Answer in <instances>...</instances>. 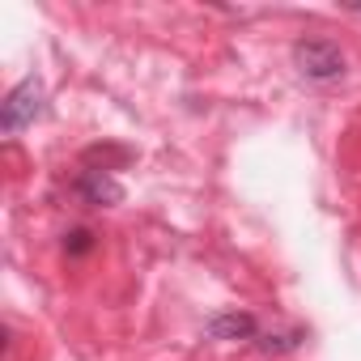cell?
<instances>
[{"instance_id": "obj_5", "label": "cell", "mask_w": 361, "mask_h": 361, "mask_svg": "<svg viewBox=\"0 0 361 361\" xmlns=\"http://www.w3.org/2000/svg\"><path fill=\"white\" fill-rule=\"evenodd\" d=\"M94 251V230H73V234H64V255H73V259H81V255H90Z\"/></svg>"}, {"instance_id": "obj_7", "label": "cell", "mask_w": 361, "mask_h": 361, "mask_svg": "<svg viewBox=\"0 0 361 361\" xmlns=\"http://www.w3.org/2000/svg\"><path fill=\"white\" fill-rule=\"evenodd\" d=\"M353 13H357V18H361V5H353Z\"/></svg>"}, {"instance_id": "obj_1", "label": "cell", "mask_w": 361, "mask_h": 361, "mask_svg": "<svg viewBox=\"0 0 361 361\" xmlns=\"http://www.w3.org/2000/svg\"><path fill=\"white\" fill-rule=\"evenodd\" d=\"M293 68L306 81H340L348 73V60L331 39H298L293 43Z\"/></svg>"}, {"instance_id": "obj_4", "label": "cell", "mask_w": 361, "mask_h": 361, "mask_svg": "<svg viewBox=\"0 0 361 361\" xmlns=\"http://www.w3.org/2000/svg\"><path fill=\"white\" fill-rule=\"evenodd\" d=\"M204 331H209L213 340H259V323H255V314H247V310H221V314L209 319Z\"/></svg>"}, {"instance_id": "obj_6", "label": "cell", "mask_w": 361, "mask_h": 361, "mask_svg": "<svg viewBox=\"0 0 361 361\" xmlns=\"http://www.w3.org/2000/svg\"><path fill=\"white\" fill-rule=\"evenodd\" d=\"M298 340H302L298 331L293 336H259V348L264 353H289V348H298Z\"/></svg>"}, {"instance_id": "obj_3", "label": "cell", "mask_w": 361, "mask_h": 361, "mask_svg": "<svg viewBox=\"0 0 361 361\" xmlns=\"http://www.w3.org/2000/svg\"><path fill=\"white\" fill-rule=\"evenodd\" d=\"M73 192H77V200L90 204V209H115V204H123L119 178H115L111 170H98V166H90V170H81V174L73 178Z\"/></svg>"}, {"instance_id": "obj_2", "label": "cell", "mask_w": 361, "mask_h": 361, "mask_svg": "<svg viewBox=\"0 0 361 361\" xmlns=\"http://www.w3.org/2000/svg\"><path fill=\"white\" fill-rule=\"evenodd\" d=\"M43 115V81L39 77H26L9 90V98L0 102V132L5 136H18L26 123H35Z\"/></svg>"}]
</instances>
